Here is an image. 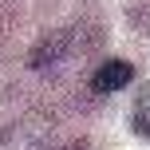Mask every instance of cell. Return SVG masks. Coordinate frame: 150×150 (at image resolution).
Instances as JSON below:
<instances>
[{"label":"cell","instance_id":"cell-1","mask_svg":"<svg viewBox=\"0 0 150 150\" xmlns=\"http://www.w3.org/2000/svg\"><path fill=\"white\" fill-rule=\"evenodd\" d=\"M130 79H134V67H130V63H122V59H111V63H103V67L91 75V87H95L99 95H111V91L127 87Z\"/></svg>","mask_w":150,"mask_h":150}]
</instances>
